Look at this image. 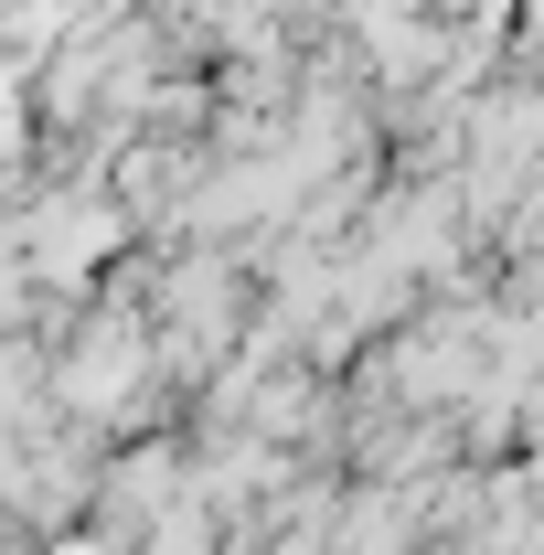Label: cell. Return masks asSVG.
Returning <instances> with one entry per match:
<instances>
[{
    "instance_id": "cell-1",
    "label": "cell",
    "mask_w": 544,
    "mask_h": 555,
    "mask_svg": "<svg viewBox=\"0 0 544 555\" xmlns=\"http://www.w3.org/2000/svg\"><path fill=\"white\" fill-rule=\"evenodd\" d=\"M150 374H160V352H150L139 299H96L86 332H75V352L43 374V396H54L65 416H86V427H118V416L150 396Z\"/></svg>"
}]
</instances>
